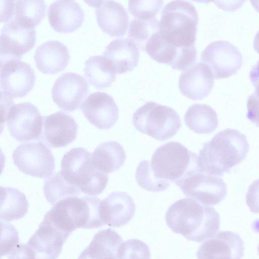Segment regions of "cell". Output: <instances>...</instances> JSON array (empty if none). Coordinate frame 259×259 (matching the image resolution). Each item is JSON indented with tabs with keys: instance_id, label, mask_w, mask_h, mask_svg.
I'll return each mask as SVG.
<instances>
[{
	"instance_id": "cell-34",
	"label": "cell",
	"mask_w": 259,
	"mask_h": 259,
	"mask_svg": "<svg viewBox=\"0 0 259 259\" xmlns=\"http://www.w3.org/2000/svg\"><path fill=\"white\" fill-rule=\"evenodd\" d=\"M1 256L26 258L25 244L19 243L18 232L11 224L1 221Z\"/></svg>"
},
{
	"instance_id": "cell-35",
	"label": "cell",
	"mask_w": 259,
	"mask_h": 259,
	"mask_svg": "<svg viewBox=\"0 0 259 259\" xmlns=\"http://www.w3.org/2000/svg\"><path fill=\"white\" fill-rule=\"evenodd\" d=\"M138 185L143 189L150 192H157L165 190L170 183L157 178L154 174L150 161L144 160L138 165L135 174Z\"/></svg>"
},
{
	"instance_id": "cell-24",
	"label": "cell",
	"mask_w": 259,
	"mask_h": 259,
	"mask_svg": "<svg viewBox=\"0 0 259 259\" xmlns=\"http://www.w3.org/2000/svg\"><path fill=\"white\" fill-rule=\"evenodd\" d=\"M99 27L113 37L126 34L128 27V16L122 5L112 0H106L95 11Z\"/></svg>"
},
{
	"instance_id": "cell-8",
	"label": "cell",
	"mask_w": 259,
	"mask_h": 259,
	"mask_svg": "<svg viewBox=\"0 0 259 259\" xmlns=\"http://www.w3.org/2000/svg\"><path fill=\"white\" fill-rule=\"evenodd\" d=\"M11 136L18 142L39 139L42 132L43 118L33 104L24 102L11 105L2 114Z\"/></svg>"
},
{
	"instance_id": "cell-16",
	"label": "cell",
	"mask_w": 259,
	"mask_h": 259,
	"mask_svg": "<svg viewBox=\"0 0 259 259\" xmlns=\"http://www.w3.org/2000/svg\"><path fill=\"white\" fill-rule=\"evenodd\" d=\"M89 93V85L85 79L74 72L64 73L55 81L52 89L53 101L66 111L77 109Z\"/></svg>"
},
{
	"instance_id": "cell-36",
	"label": "cell",
	"mask_w": 259,
	"mask_h": 259,
	"mask_svg": "<svg viewBox=\"0 0 259 259\" xmlns=\"http://www.w3.org/2000/svg\"><path fill=\"white\" fill-rule=\"evenodd\" d=\"M163 4V0H128V9L134 17L141 19L154 18Z\"/></svg>"
},
{
	"instance_id": "cell-14",
	"label": "cell",
	"mask_w": 259,
	"mask_h": 259,
	"mask_svg": "<svg viewBox=\"0 0 259 259\" xmlns=\"http://www.w3.org/2000/svg\"><path fill=\"white\" fill-rule=\"evenodd\" d=\"M159 31L150 37L145 46V51L152 59L181 71L194 64L197 59L195 46L177 48L166 41Z\"/></svg>"
},
{
	"instance_id": "cell-4",
	"label": "cell",
	"mask_w": 259,
	"mask_h": 259,
	"mask_svg": "<svg viewBox=\"0 0 259 259\" xmlns=\"http://www.w3.org/2000/svg\"><path fill=\"white\" fill-rule=\"evenodd\" d=\"M195 7L184 0H174L163 9L160 33L170 44L178 48L195 46L198 23Z\"/></svg>"
},
{
	"instance_id": "cell-25",
	"label": "cell",
	"mask_w": 259,
	"mask_h": 259,
	"mask_svg": "<svg viewBox=\"0 0 259 259\" xmlns=\"http://www.w3.org/2000/svg\"><path fill=\"white\" fill-rule=\"evenodd\" d=\"M103 55L108 60L116 74L132 71L139 62V48L130 39L118 38L112 41Z\"/></svg>"
},
{
	"instance_id": "cell-46",
	"label": "cell",
	"mask_w": 259,
	"mask_h": 259,
	"mask_svg": "<svg viewBox=\"0 0 259 259\" xmlns=\"http://www.w3.org/2000/svg\"><path fill=\"white\" fill-rule=\"evenodd\" d=\"M257 251H258V253L259 254V244H258V246H257Z\"/></svg>"
},
{
	"instance_id": "cell-30",
	"label": "cell",
	"mask_w": 259,
	"mask_h": 259,
	"mask_svg": "<svg viewBox=\"0 0 259 259\" xmlns=\"http://www.w3.org/2000/svg\"><path fill=\"white\" fill-rule=\"evenodd\" d=\"M28 202L25 194L17 189L1 187V220L6 222L24 217L28 211Z\"/></svg>"
},
{
	"instance_id": "cell-29",
	"label": "cell",
	"mask_w": 259,
	"mask_h": 259,
	"mask_svg": "<svg viewBox=\"0 0 259 259\" xmlns=\"http://www.w3.org/2000/svg\"><path fill=\"white\" fill-rule=\"evenodd\" d=\"M186 125L193 132L199 134H208L218 126V115L210 106L194 104L187 110L184 116Z\"/></svg>"
},
{
	"instance_id": "cell-41",
	"label": "cell",
	"mask_w": 259,
	"mask_h": 259,
	"mask_svg": "<svg viewBox=\"0 0 259 259\" xmlns=\"http://www.w3.org/2000/svg\"><path fill=\"white\" fill-rule=\"evenodd\" d=\"M15 0H1V21L6 22L9 21L12 17L14 10Z\"/></svg>"
},
{
	"instance_id": "cell-22",
	"label": "cell",
	"mask_w": 259,
	"mask_h": 259,
	"mask_svg": "<svg viewBox=\"0 0 259 259\" xmlns=\"http://www.w3.org/2000/svg\"><path fill=\"white\" fill-rule=\"evenodd\" d=\"M84 14L74 0H57L48 9V19L56 31L68 33L75 31L82 24Z\"/></svg>"
},
{
	"instance_id": "cell-39",
	"label": "cell",
	"mask_w": 259,
	"mask_h": 259,
	"mask_svg": "<svg viewBox=\"0 0 259 259\" xmlns=\"http://www.w3.org/2000/svg\"><path fill=\"white\" fill-rule=\"evenodd\" d=\"M247 108V118L259 127V95L255 92L248 97Z\"/></svg>"
},
{
	"instance_id": "cell-44",
	"label": "cell",
	"mask_w": 259,
	"mask_h": 259,
	"mask_svg": "<svg viewBox=\"0 0 259 259\" xmlns=\"http://www.w3.org/2000/svg\"><path fill=\"white\" fill-rule=\"evenodd\" d=\"M250 2L255 9V10L259 13V0H249Z\"/></svg>"
},
{
	"instance_id": "cell-33",
	"label": "cell",
	"mask_w": 259,
	"mask_h": 259,
	"mask_svg": "<svg viewBox=\"0 0 259 259\" xmlns=\"http://www.w3.org/2000/svg\"><path fill=\"white\" fill-rule=\"evenodd\" d=\"M160 30V22L155 18L150 19H134L130 23L128 36L139 49L145 51L150 37Z\"/></svg>"
},
{
	"instance_id": "cell-20",
	"label": "cell",
	"mask_w": 259,
	"mask_h": 259,
	"mask_svg": "<svg viewBox=\"0 0 259 259\" xmlns=\"http://www.w3.org/2000/svg\"><path fill=\"white\" fill-rule=\"evenodd\" d=\"M136 205L125 192L115 191L102 200L99 205V216L104 225L119 227L126 225L134 217Z\"/></svg>"
},
{
	"instance_id": "cell-43",
	"label": "cell",
	"mask_w": 259,
	"mask_h": 259,
	"mask_svg": "<svg viewBox=\"0 0 259 259\" xmlns=\"http://www.w3.org/2000/svg\"><path fill=\"white\" fill-rule=\"evenodd\" d=\"M253 47L255 51L259 54V31L256 33L254 38Z\"/></svg>"
},
{
	"instance_id": "cell-3",
	"label": "cell",
	"mask_w": 259,
	"mask_h": 259,
	"mask_svg": "<svg viewBox=\"0 0 259 259\" xmlns=\"http://www.w3.org/2000/svg\"><path fill=\"white\" fill-rule=\"evenodd\" d=\"M101 201L99 198L90 195L68 197L54 204L45 215L69 236L78 228L91 229L104 225L99 216Z\"/></svg>"
},
{
	"instance_id": "cell-28",
	"label": "cell",
	"mask_w": 259,
	"mask_h": 259,
	"mask_svg": "<svg viewBox=\"0 0 259 259\" xmlns=\"http://www.w3.org/2000/svg\"><path fill=\"white\" fill-rule=\"evenodd\" d=\"M84 75L89 84L97 90L110 87L116 79V73L103 55L91 56L86 60Z\"/></svg>"
},
{
	"instance_id": "cell-19",
	"label": "cell",
	"mask_w": 259,
	"mask_h": 259,
	"mask_svg": "<svg viewBox=\"0 0 259 259\" xmlns=\"http://www.w3.org/2000/svg\"><path fill=\"white\" fill-rule=\"evenodd\" d=\"M244 255L243 241L232 231H221L207 239L197 252L198 258H240Z\"/></svg>"
},
{
	"instance_id": "cell-23",
	"label": "cell",
	"mask_w": 259,
	"mask_h": 259,
	"mask_svg": "<svg viewBox=\"0 0 259 259\" xmlns=\"http://www.w3.org/2000/svg\"><path fill=\"white\" fill-rule=\"evenodd\" d=\"M70 59L67 48L57 40L46 41L36 49L34 60L37 69L46 74H55L63 71Z\"/></svg>"
},
{
	"instance_id": "cell-32",
	"label": "cell",
	"mask_w": 259,
	"mask_h": 259,
	"mask_svg": "<svg viewBox=\"0 0 259 259\" xmlns=\"http://www.w3.org/2000/svg\"><path fill=\"white\" fill-rule=\"evenodd\" d=\"M45 12L44 0H16L15 20L23 26L35 27L41 22Z\"/></svg>"
},
{
	"instance_id": "cell-1",
	"label": "cell",
	"mask_w": 259,
	"mask_h": 259,
	"mask_svg": "<svg viewBox=\"0 0 259 259\" xmlns=\"http://www.w3.org/2000/svg\"><path fill=\"white\" fill-rule=\"evenodd\" d=\"M165 221L173 232L189 241L201 242L219 232L220 218L214 208L188 197L177 200L168 207Z\"/></svg>"
},
{
	"instance_id": "cell-26",
	"label": "cell",
	"mask_w": 259,
	"mask_h": 259,
	"mask_svg": "<svg viewBox=\"0 0 259 259\" xmlns=\"http://www.w3.org/2000/svg\"><path fill=\"white\" fill-rule=\"evenodd\" d=\"M121 237L111 228L99 231L89 245L81 253L79 258H117Z\"/></svg>"
},
{
	"instance_id": "cell-10",
	"label": "cell",
	"mask_w": 259,
	"mask_h": 259,
	"mask_svg": "<svg viewBox=\"0 0 259 259\" xmlns=\"http://www.w3.org/2000/svg\"><path fill=\"white\" fill-rule=\"evenodd\" d=\"M201 61L209 68L214 79L228 78L236 74L243 63L238 48L225 40L208 45L201 53Z\"/></svg>"
},
{
	"instance_id": "cell-13",
	"label": "cell",
	"mask_w": 259,
	"mask_h": 259,
	"mask_svg": "<svg viewBox=\"0 0 259 259\" xmlns=\"http://www.w3.org/2000/svg\"><path fill=\"white\" fill-rule=\"evenodd\" d=\"M1 94L10 98H22L33 89L35 75L31 66L18 59L1 62Z\"/></svg>"
},
{
	"instance_id": "cell-9",
	"label": "cell",
	"mask_w": 259,
	"mask_h": 259,
	"mask_svg": "<svg viewBox=\"0 0 259 259\" xmlns=\"http://www.w3.org/2000/svg\"><path fill=\"white\" fill-rule=\"evenodd\" d=\"M14 164L23 173L46 178L55 169V158L51 150L41 142L23 143L12 155Z\"/></svg>"
},
{
	"instance_id": "cell-7",
	"label": "cell",
	"mask_w": 259,
	"mask_h": 259,
	"mask_svg": "<svg viewBox=\"0 0 259 259\" xmlns=\"http://www.w3.org/2000/svg\"><path fill=\"white\" fill-rule=\"evenodd\" d=\"M132 122L140 133L161 141L174 136L182 125L181 118L176 110L152 101L137 109Z\"/></svg>"
},
{
	"instance_id": "cell-45",
	"label": "cell",
	"mask_w": 259,
	"mask_h": 259,
	"mask_svg": "<svg viewBox=\"0 0 259 259\" xmlns=\"http://www.w3.org/2000/svg\"><path fill=\"white\" fill-rule=\"evenodd\" d=\"M193 1L197 2V3H209L210 2H214V0H192Z\"/></svg>"
},
{
	"instance_id": "cell-21",
	"label": "cell",
	"mask_w": 259,
	"mask_h": 259,
	"mask_svg": "<svg viewBox=\"0 0 259 259\" xmlns=\"http://www.w3.org/2000/svg\"><path fill=\"white\" fill-rule=\"evenodd\" d=\"M214 77L209 68L203 63L192 65L181 74L179 88L181 93L188 98L201 100L212 90Z\"/></svg>"
},
{
	"instance_id": "cell-37",
	"label": "cell",
	"mask_w": 259,
	"mask_h": 259,
	"mask_svg": "<svg viewBox=\"0 0 259 259\" xmlns=\"http://www.w3.org/2000/svg\"><path fill=\"white\" fill-rule=\"evenodd\" d=\"M117 258H149V246L144 242L137 239H128L122 242L117 252Z\"/></svg>"
},
{
	"instance_id": "cell-5",
	"label": "cell",
	"mask_w": 259,
	"mask_h": 259,
	"mask_svg": "<svg viewBox=\"0 0 259 259\" xmlns=\"http://www.w3.org/2000/svg\"><path fill=\"white\" fill-rule=\"evenodd\" d=\"M92 154L83 148L71 149L62 157L61 172L69 183L85 194L96 196L105 189L108 176L92 163Z\"/></svg>"
},
{
	"instance_id": "cell-2",
	"label": "cell",
	"mask_w": 259,
	"mask_h": 259,
	"mask_svg": "<svg viewBox=\"0 0 259 259\" xmlns=\"http://www.w3.org/2000/svg\"><path fill=\"white\" fill-rule=\"evenodd\" d=\"M249 149L245 135L234 129H225L203 144L198 155L199 170L221 176L244 160Z\"/></svg>"
},
{
	"instance_id": "cell-38",
	"label": "cell",
	"mask_w": 259,
	"mask_h": 259,
	"mask_svg": "<svg viewBox=\"0 0 259 259\" xmlns=\"http://www.w3.org/2000/svg\"><path fill=\"white\" fill-rule=\"evenodd\" d=\"M246 202L252 212L259 213V179L250 185L246 196Z\"/></svg>"
},
{
	"instance_id": "cell-40",
	"label": "cell",
	"mask_w": 259,
	"mask_h": 259,
	"mask_svg": "<svg viewBox=\"0 0 259 259\" xmlns=\"http://www.w3.org/2000/svg\"><path fill=\"white\" fill-rule=\"evenodd\" d=\"M246 0H214L216 6L226 12H235L240 8Z\"/></svg>"
},
{
	"instance_id": "cell-42",
	"label": "cell",
	"mask_w": 259,
	"mask_h": 259,
	"mask_svg": "<svg viewBox=\"0 0 259 259\" xmlns=\"http://www.w3.org/2000/svg\"><path fill=\"white\" fill-rule=\"evenodd\" d=\"M89 6L98 8L106 0H83Z\"/></svg>"
},
{
	"instance_id": "cell-11",
	"label": "cell",
	"mask_w": 259,
	"mask_h": 259,
	"mask_svg": "<svg viewBox=\"0 0 259 259\" xmlns=\"http://www.w3.org/2000/svg\"><path fill=\"white\" fill-rule=\"evenodd\" d=\"M187 197L205 205H214L227 194L225 182L218 176L200 171L193 173L176 184Z\"/></svg>"
},
{
	"instance_id": "cell-31",
	"label": "cell",
	"mask_w": 259,
	"mask_h": 259,
	"mask_svg": "<svg viewBox=\"0 0 259 259\" xmlns=\"http://www.w3.org/2000/svg\"><path fill=\"white\" fill-rule=\"evenodd\" d=\"M43 190L46 199L51 204L68 197L78 196L81 192L77 187L64 179L61 171L51 175L45 180Z\"/></svg>"
},
{
	"instance_id": "cell-15",
	"label": "cell",
	"mask_w": 259,
	"mask_h": 259,
	"mask_svg": "<svg viewBox=\"0 0 259 259\" xmlns=\"http://www.w3.org/2000/svg\"><path fill=\"white\" fill-rule=\"evenodd\" d=\"M36 32L13 20L3 27L0 38L1 62L12 59H21L35 44Z\"/></svg>"
},
{
	"instance_id": "cell-18",
	"label": "cell",
	"mask_w": 259,
	"mask_h": 259,
	"mask_svg": "<svg viewBox=\"0 0 259 259\" xmlns=\"http://www.w3.org/2000/svg\"><path fill=\"white\" fill-rule=\"evenodd\" d=\"M78 125L70 115L59 111L43 117L40 139L53 148L66 146L75 140Z\"/></svg>"
},
{
	"instance_id": "cell-6",
	"label": "cell",
	"mask_w": 259,
	"mask_h": 259,
	"mask_svg": "<svg viewBox=\"0 0 259 259\" xmlns=\"http://www.w3.org/2000/svg\"><path fill=\"white\" fill-rule=\"evenodd\" d=\"M198 155L181 143L172 141L158 147L150 165L158 179L177 183L191 174L199 171Z\"/></svg>"
},
{
	"instance_id": "cell-27",
	"label": "cell",
	"mask_w": 259,
	"mask_h": 259,
	"mask_svg": "<svg viewBox=\"0 0 259 259\" xmlns=\"http://www.w3.org/2000/svg\"><path fill=\"white\" fill-rule=\"evenodd\" d=\"M126 154L122 146L116 141H108L99 145L92 154V163L100 170L111 173L124 164Z\"/></svg>"
},
{
	"instance_id": "cell-12",
	"label": "cell",
	"mask_w": 259,
	"mask_h": 259,
	"mask_svg": "<svg viewBox=\"0 0 259 259\" xmlns=\"http://www.w3.org/2000/svg\"><path fill=\"white\" fill-rule=\"evenodd\" d=\"M69 235L58 229L45 215L38 228L31 236L25 251L26 258H51L58 257Z\"/></svg>"
},
{
	"instance_id": "cell-17",
	"label": "cell",
	"mask_w": 259,
	"mask_h": 259,
	"mask_svg": "<svg viewBox=\"0 0 259 259\" xmlns=\"http://www.w3.org/2000/svg\"><path fill=\"white\" fill-rule=\"evenodd\" d=\"M80 109L86 119L100 130L111 128L118 118V107L114 99L106 93L97 92L90 94Z\"/></svg>"
}]
</instances>
